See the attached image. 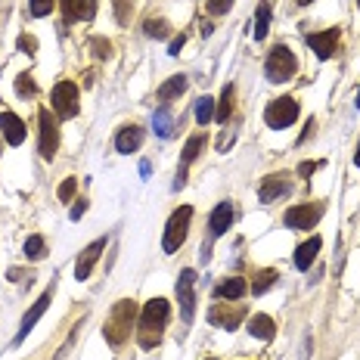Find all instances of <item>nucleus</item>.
<instances>
[{
	"label": "nucleus",
	"mask_w": 360,
	"mask_h": 360,
	"mask_svg": "<svg viewBox=\"0 0 360 360\" xmlns=\"http://www.w3.org/2000/svg\"><path fill=\"white\" fill-rule=\"evenodd\" d=\"M190 221H193V208L190 205H180L174 214L168 217V227H165V239H162V249L165 252H177L180 245L186 243V233H190Z\"/></svg>",
	"instance_id": "nucleus-4"
},
{
	"label": "nucleus",
	"mask_w": 360,
	"mask_h": 360,
	"mask_svg": "<svg viewBox=\"0 0 360 360\" xmlns=\"http://www.w3.org/2000/svg\"><path fill=\"white\" fill-rule=\"evenodd\" d=\"M357 6H360V0H357Z\"/></svg>",
	"instance_id": "nucleus-43"
},
{
	"label": "nucleus",
	"mask_w": 360,
	"mask_h": 360,
	"mask_svg": "<svg viewBox=\"0 0 360 360\" xmlns=\"http://www.w3.org/2000/svg\"><path fill=\"white\" fill-rule=\"evenodd\" d=\"M208 360H214V357H208Z\"/></svg>",
	"instance_id": "nucleus-44"
},
{
	"label": "nucleus",
	"mask_w": 360,
	"mask_h": 360,
	"mask_svg": "<svg viewBox=\"0 0 360 360\" xmlns=\"http://www.w3.org/2000/svg\"><path fill=\"white\" fill-rule=\"evenodd\" d=\"M354 165L360 168V143H357V153H354Z\"/></svg>",
	"instance_id": "nucleus-40"
},
{
	"label": "nucleus",
	"mask_w": 360,
	"mask_h": 360,
	"mask_svg": "<svg viewBox=\"0 0 360 360\" xmlns=\"http://www.w3.org/2000/svg\"><path fill=\"white\" fill-rule=\"evenodd\" d=\"M153 127H155V134H159V137H171V134H174V118H171V109H168V106H159V109H155Z\"/></svg>",
	"instance_id": "nucleus-23"
},
{
	"label": "nucleus",
	"mask_w": 360,
	"mask_h": 360,
	"mask_svg": "<svg viewBox=\"0 0 360 360\" xmlns=\"http://www.w3.org/2000/svg\"><path fill=\"white\" fill-rule=\"evenodd\" d=\"M357 109H360V90H357Z\"/></svg>",
	"instance_id": "nucleus-42"
},
{
	"label": "nucleus",
	"mask_w": 360,
	"mask_h": 360,
	"mask_svg": "<svg viewBox=\"0 0 360 360\" xmlns=\"http://www.w3.org/2000/svg\"><path fill=\"white\" fill-rule=\"evenodd\" d=\"M295 118H298V103L292 100V96H280V100L267 103V109H264V122H267V127H274V131H283V127L295 124Z\"/></svg>",
	"instance_id": "nucleus-5"
},
{
	"label": "nucleus",
	"mask_w": 360,
	"mask_h": 360,
	"mask_svg": "<svg viewBox=\"0 0 360 360\" xmlns=\"http://www.w3.org/2000/svg\"><path fill=\"white\" fill-rule=\"evenodd\" d=\"M47 307H50V292H44V295H41V298H37V302H34V307H32V311H28L25 317H22V326H19V335H16V342H22V339H25L28 333H32V326H34L37 320L44 317V311H47Z\"/></svg>",
	"instance_id": "nucleus-18"
},
{
	"label": "nucleus",
	"mask_w": 360,
	"mask_h": 360,
	"mask_svg": "<svg viewBox=\"0 0 360 360\" xmlns=\"http://www.w3.org/2000/svg\"><path fill=\"white\" fill-rule=\"evenodd\" d=\"M37 122H41V149L44 159H53L56 149H59V127H56V115L50 109H41V115H37Z\"/></svg>",
	"instance_id": "nucleus-9"
},
{
	"label": "nucleus",
	"mask_w": 360,
	"mask_h": 360,
	"mask_svg": "<svg viewBox=\"0 0 360 360\" xmlns=\"http://www.w3.org/2000/svg\"><path fill=\"white\" fill-rule=\"evenodd\" d=\"M44 255H47V243H44V236H28L25 239V258L41 261Z\"/></svg>",
	"instance_id": "nucleus-28"
},
{
	"label": "nucleus",
	"mask_w": 360,
	"mask_h": 360,
	"mask_svg": "<svg viewBox=\"0 0 360 360\" xmlns=\"http://www.w3.org/2000/svg\"><path fill=\"white\" fill-rule=\"evenodd\" d=\"M314 171H317V162H302V165H298V174H302V177H311Z\"/></svg>",
	"instance_id": "nucleus-36"
},
{
	"label": "nucleus",
	"mask_w": 360,
	"mask_h": 360,
	"mask_svg": "<svg viewBox=\"0 0 360 360\" xmlns=\"http://www.w3.org/2000/svg\"><path fill=\"white\" fill-rule=\"evenodd\" d=\"M307 4H314V0H298V6H307Z\"/></svg>",
	"instance_id": "nucleus-41"
},
{
	"label": "nucleus",
	"mask_w": 360,
	"mask_h": 360,
	"mask_svg": "<svg viewBox=\"0 0 360 360\" xmlns=\"http://www.w3.org/2000/svg\"><path fill=\"white\" fill-rule=\"evenodd\" d=\"M134 320H137V302H134V298H122V302L112 304L106 326H103V335H106V342L112 348L127 342V335H131V329H134Z\"/></svg>",
	"instance_id": "nucleus-2"
},
{
	"label": "nucleus",
	"mask_w": 360,
	"mask_h": 360,
	"mask_svg": "<svg viewBox=\"0 0 360 360\" xmlns=\"http://www.w3.org/2000/svg\"><path fill=\"white\" fill-rule=\"evenodd\" d=\"M249 333L255 335V339H261V342H270L274 339V333H276V326H274V320H270L267 314H255V317L249 320Z\"/></svg>",
	"instance_id": "nucleus-21"
},
{
	"label": "nucleus",
	"mask_w": 360,
	"mask_h": 360,
	"mask_svg": "<svg viewBox=\"0 0 360 360\" xmlns=\"http://www.w3.org/2000/svg\"><path fill=\"white\" fill-rule=\"evenodd\" d=\"M19 47L25 50V53H34L37 44H34V37H19Z\"/></svg>",
	"instance_id": "nucleus-37"
},
{
	"label": "nucleus",
	"mask_w": 360,
	"mask_h": 360,
	"mask_svg": "<svg viewBox=\"0 0 360 360\" xmlns=\"http://www.w3.org/2000/svg\"><path fill=\"white\" fill-rule=\"evenodd\" d=\"M168 317H171V304L165 298H153V302L143 304V311H140V345L143 348H155L162 342Z\"/></svg>",
	"instance_id": "nucleus-1"
},
{
	"label": "nucleus",
	"mask_w": 360,
	"mask_h": 360,
	"mask_svg": "<svg viewBox=\"0 0 360 360\" xmlns=\"http://www.w3.org/2000/svg\"><path fill=\"white\" fill-rule=\"evenodd\" d=\"M65 22H81L94 19V0H59Z\"/></svg>",
	"instance_id": "nucleus-17"
},
{
	"label": "nucleus",
	"mask_w": 360,
	"mask_h": 360,
	"mask_svg": "<svg viewBox=\"0 0 360 360\" xmlns=\"http://www.w3.org/2000/svg\"><path fill=\"white\" fill-rule=\"evenodd\" d=\"M289 190H292V180H289V174H267L264 180H261L258 199L264 202V205H270V202H276L280 196H286Z\"/></svg>",
	"instance_id": "nucleus-12"
},
{
	"label": "nucleus",
	"mask_w": 360,
	"mask_h": 360,
	"mask_svg": "<svg viewBox=\"0 0 360 360\" xmlns=\"http://www.w3.org/2000/svg\"><path fill=\"white\" fill-rule=\"evenodd\" d=\"M53 10V0H28V13H32V16H47V13Z\"/></svg>",
	"instance_id": "nucleus-31"
},
{
	"label": "nucleus",
	"mask_w": 360,
	"mask_h": 360,
	"mask_svg": "<svg viewBox=\"0 0 360 360\" xmlns=\"http://www.w3.org/2000/svg\"><path fill=\"white\" fill-rule=\"evenodd\" d=\"M140 146H143V127L140 124H124L122 131H118V137H115V149L122 155H131V153H137Z\"/></svg>",
	"instance_id": "nucleus-14"
},
{
	"label": "nucleus",
	"mask_w": 360,
	"mask_h": 360,
	"mask_svg": "<svg viewBox=\"0 0 360 360\" xmlns=\"http://www.w3.org/2000/svg\"><path fill=\"white\" fill-rule=\"evenodd\" d=\"M34 78H32V75H28V72H22L19 75V78H16V94L19 96H34Z\"/></svg>",
	"instance_id": "nucleus-30"
},
{
	"label": "nucleus",
	"mask_w": 360,
	"mask_h": 360,
	"mask_svg": "<svg viewBox=\"0 0 360 360\" xmlns=\"http://www.w3.org/2000/svg\"><path fill=\"white\" fill-rule=\"evenodd\" d=\"M230 6H233V0H208V13L212 16H224Z\"/></svg>",
	"instance_id": "nucleus-35"
},
{
	"label": "nucleus",
	"mask_w": 360,
	"mask_h": 360,
	"mask_svg": "<svg viewBox=\"0 0 360 360\" xmlns=\"http://www.w3.org/2000/svg\"><path fill=\"white\" fill-rule=\"evenodd\" d=\"M112 4H115L118 25H127V22H131V0H112Z\"/></svg>",
	"instance_id": "nucleus-32"
},
{
	"label": "nucleus",
	"mask_w": 360,
	"mask_h": 360,
	"mask_svg": "<svg viewBox=\"0 0 360 360\" xmlns=\"http://www.w3.org/2000/svg\"><path fill=\"white\" fill-rule=\"evenodd\" d=\"M143 32H146V37L165 41V37H168V22H165V19H149L146 25H143Z\"/></svg>",
	"instance_id": "nucleus-29"
},
{
	"label": "nucleus",
	"mask_w": 360,
	"mask_h": 360,
	"mask_svg": "<svg viewBox=\"0 0 360 360\" xmlns=\"http://www.w3.org/2000/svg\"><path fill=\"white\" fill-rule=\"evenodd\" d=\"M326 212V205L323 202H311V205H292L286 217H283V224H286L289 230H311L314 224L323 217Z\"/></svg>",
	"instance_id": "nucleus-7"
},
{
	"label": "nucleus",
	"mask_w": 360,
	"mask_h": 360,
	"mask_svg": "<svg viewBox=\"0 0 360 360\" xmlns=\"http://www.w3.org/2000/svg\"><path fill=\"white\" fill-rule=\"evenodd\" d=\"M276 270H258V274H255V283H252V295H264V292L274 286L276 283Z\"/></svg>",
	"instance_id": "nucleus-26"
},
{
	"label": "nucleus",
	"mask_w": 360,
	"mask_h": 360,
	"mask_svg": "<svg viewBox=\"0 0 360 360\" xmlns=\"http://www.w3.org/2000/svg\"><path fill=\"white\" fill-rule=\"evenodd\" d=\"M184 90H186V78H184V75H174V78H168V81H165V84L159 87V100H162V103H171V100H177Z\"/></svg>",
	"instance_id": "nucleus-22"
},
{
	"label": "nucleus",
	"mask_w": 360,
	"mask_h": 360,
	"mask_svg": "<svg viewBox=\"0 0 360 360\" xmlns=\"http://www.w3.org/2000/svg\"><path fill=\"white\" fill-rule=\"evenodd\" d=\"M214 106H217V103L212 100V96H199V100H196V122L202 127H205L214 118Z\"/></svg>",
	"instance_id": "nucleus-27"
},
{
	"label": "nucleus",
	"mask_w": 360,
	"mask_h": 360,
	"mask_svg": "<svg viewBox=\"0 0 360 360\" xmlns=\"http://www.w3.org/2000/svg\"><path fill=\"white\" fill-rule=\"evenodd\" d=\"M233 100H236V90H233V84H227L224 87V94H221V103H217V109H214L217 122H227L230 118V112H233Z\"/></svg>",
	"instance_id": "nucleus-25"
},
{
	"label": "nucleus",
	"mask_w": 360,
	"mask_h": 360,
	"mask_svg": "<svg viewBox=\"0 0 360 360\" xmlns=\"http://www.w3.org/2000/svg\"><path fill=\"white\" fill-rule=\"evenodd\" d=\"M0 134H4V140L10 146H19L25 140V124H22L16 112H0Z\"/></svg>",
	"instance_id": "nucleus-15"
},
{
	"label": "nucleus",
	"mask_w": 360,
	"mask_h": 360,
	"mask_svg": "<svg viewBox=\"0 0 360 360\" xmlns=\"http://www.w3.org/2000/svg\"><path fill=\"white\" fill-rule=\"evenodd\" d=\"M245 292H249V283H245L243 276H230V280H224L221 286H217V298H230V302H239Z\"/></svg>",
	"instance_id": "nucleus-20"
},
{
	"label": "nucleus",
	"mask_w": 360,
	"mask_h": 360,
	"mask_svg": "<svg viewBox=\"0 0 360 360\" xmlns=\"http://www.w3.org/2000/svg\"><path fill=\"white\" fill-rule=\"evenodd\" d=\"M245 320V307L243 304H214L208 311V323L221 326V329H236Z\"/></svg>",
	"instance_id": "nucleus-10"
},
{
	"label": "nucleus",
	"mask_w": 360,
	"mask_h": 360,
	"mask_svg": "<svg viewBox=\"0 0 360 360\" xmlns=\"http://www.w3.org/2000/svg\"><path fill=\"white\" fill-rule=\"evenodd\" d=\"M50 103H53V112L59 118H75L78 115V84L75 81H59L50 94Z\"/></svg>",
	"instance_id": "nucleus-6"
},
{
	"label": "nucleus",
	"mask_w": 360,
	"mask_h": 360,
	"mask_svg": "<svg viewBox=\"0 0 360 360\" xmlns=\"http://www.w3.org/2000/svg\"><path fill=\"white\" fill-rule=\"evenodd\" d=\"M184 41H186L184 34H180V37H174V41H171V47H168V53H171V56H177L180 50H184Z\"/></svg>",
	"instance_id": "nucleus-39"
},
{
	"label": "nucleus",
	"mask_w": 360,
	"mask_h": 360,
	"mask_svg": "<svg viewBox=\"0 0 360 360\" xmlns=\"http://www.w3.org/2000/svg\"><path fill=\"white\" fill-rule=\"evenodd\" d=\"M267 28H270V4L264 0V4L258 6V16H255L252 37H255V41H264V37H267Z\"/></svg>",
	"instance_id": "nucleus-24"
},
{
	"label": "nucleus",
	"mask_w": 360,
	"mask_h": 360,
	"mask_svg": "<svg viewBox=\"0 0 360 360\" xmlns=\"http://www.w3.org/2000/svg\"><path fill=\"white\" fill-rule=\"evenodd\" d=\"M230 224H233V202H221V205H217L214 212H212V217H208V230H212V239L227 233Z\"/></svg>",
	"instance_id": "nucleus-16"
},
{
	"label": "nucleus",
	"mask_w": 360,
	"mask_h": 360,
	"mask_svg": "<svg viewBox=\"0 0 360 360\" xmlns=\"http://www.w3.org/2000/svg\"><path fill=\"white\" fill-rule=\"evenodd\" d=\"M103 252H106V236L94 239V243H90L87 249L78 255V261H75V280H87V276L94 274V264L100 261Z\"/></svg>",
	"instance_id": "nucleus-11"
},
{
	"label": "nucleus",
	"mask_w": 360,
	"mask_h": 360,
	"mask_svg": "<svg viewBox=\"0 0 360 360\" xmlns=\"http://www.w3.org/2000/svg\"><path fill=\"white\" fill-rule=\"evenodd\" d=\"M174 292L180 302V317H184V323H190L193 311H196V274H193V270H180Z\"/></svg>",
	"instance_id": "nucleus-8"
},
{
	"label": "nucleus",
	"mask_w": 360,
	"mask_h": 360,
	"mask_svg": "<svg viewBox=\"0 0 360 360\" xmlns=\"http://www.w3.org/2000/svg\"><path fill=\"white\" fill-rule=\"evenodd\" d=\"M90 47H94L96 59H109V56H112V44L103 41V37H94V41H90Z\"/></svg>",
	"instance_id": "nucleus-34"
},
{
	"label": "nucleus",
	"mask_w": 360,
	"mask_h": 360,
	"mask_svg": "<svg viewBox=\"0 0 360 360\" xmlns=\"http://www.w3.org/2000/svg\"><path fill=\"white\" fill-rule=\"evenodd\" d=\"M295 72H298V59H295V53H292L289 47H283V44H276V47L267 53V63H264L267 81L280 84V81H289Z\"/></svg>",
	"instance_id": "nucleus-3"
},
{
	"label": "nucleus",
	"mask_w": 360,
	"mask_h": 360,
	"mask_svg": "<svg viewBox=\"0 0 360 360\" xmlns=\"http://www.w3.org/2000/svg\"><path fill=\"white\" fill-rule=\"evenodd\" d=\"M307 47L314 50L320 59H329L335 53V47H339V28H329V32H314L304 37Z\"/></svg>",
	"instance_id": "nucleus-13"
},
{
	"label": "nucleus",
	"mask_w": 360,
	"mask_h": 360,
	"mask_svg": "<svg viewBox=\"0 0 360 360\" xmlns=\"http://www.w3.org/2000/svg\"><path fill=\"white\" fill-rule=\"evenodd\" d=\"M75 190H78V180H75V177H65L63 186H59V202H72Z\"/></svg>",
	"instance_id": "nucleus-33"
},
{
	"label": "nucleus",
	"mask_w": 360,
	"mask_h": 360,
	"mask_svg": "<svg viewBox=\"0 0 360 360\" xmlns=\"http://www.w3.org/2000/svg\"><path fill=\"white\" fill-rule=\"evenodd\" d=\"M320 245H323V239H320V236H311L307 243L298 245V249H295V267H298V270H307V267H311L314 258H317V252H320Z\"/></svg>",
	"instance_id": "nucleus-19"
},
{
	"label": "nucleus",
	"mask_w": 360,
	"mask_h": 360,
	"mask_svg": "<svg viewBox=\"0 0 360 360\" xmlns=\"http://www.w3.org/2000/svg\"><path fill=\"white\" fill-rule=\"evenodd\" d=\"M87 212V202L81 199V202H75V208H72V221H81V214Z\"/></svg>",
	"instance_id": "nucleus-38"
}]
</instances>
